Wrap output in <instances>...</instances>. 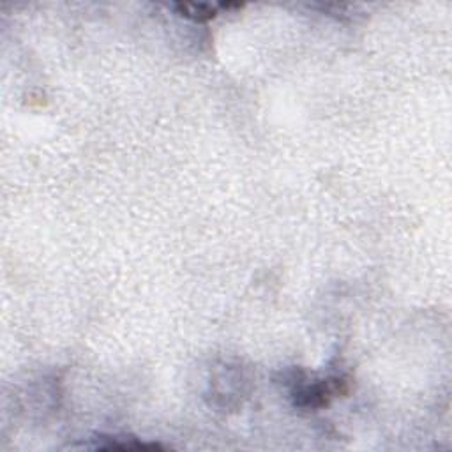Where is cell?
I'll use <instances>...</instances> for the list:
<instances>
[{
    "mask_svg": "<svg viewBox=\"0 0 452 452\" xmlns=\"http://www.w3.org/2000/svg\"><path fill=\"white\" fill-rule=\"evenodd\" d=\"M177 11H179L182 16L193 18V20H210L215 14L219 13V9L222 7H228L226 4H175Z\"/></svg>",
    "mask_w": 452,
    "mask_h": 452,
    "instance_id": "obj_1",
    "label": "cell"
}]
</instances>
